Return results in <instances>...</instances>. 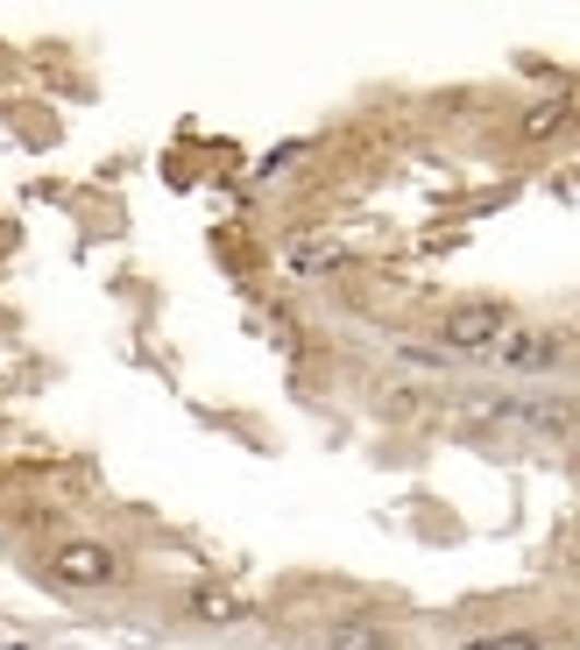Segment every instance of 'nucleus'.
Returning <instances> with one entry per match:
<instances>
[{
	"label": "nucleus",
	"instance_id": "f257e3e1",
	"mask_svg": "<svg viewBox=\"0 0 580 650\" xmlns=\"http://www.w3.org/2000/svg\"><path fill=\"white\" fill-rule=\"evenodd\" d=\"M502 332H510V311H502L496 297H467V305H446L439 346L446 354H496Z\"/></svg>",
	"mask_w": 580,
	"mask_h": 650
},
{
	"label": "nucleus",
	"instance_id": "f03ea898",
	"mask_svg": "<svg viewBox=\"0 0 580 650\" xmlns=\"http://www.w3.org/2000/svg\"><path fill=\"white\" fill-rule=\"evenodd\" d=\"M50 572L64 587H114V580H121V558H114L107 544H93V537H64L50 552Z\"/></svg>",
	"mask_w": 580,
	"mask_h": 650
},
{
	"label": "nucleus",
	"instance_id": "7ed1b4c3",
	"mask_svg": "<svg viewBox=\"0 0 580 650\" xmlns=\"http://www.w3.org/2000/svg\"><path fill=\"white\" fill-rule=\"evenodd\" d=\"M488 361H496V368H510V375H545V368H559V332H545V326H510Z\"/></svg>",
	"mask_w": 580,
	"mask_h": 650
},
{
	"label": "nucleus",
	"instance_id": "20e7f679",
	"mask_svg": "<svg viewBox=\"0 0 580 650\" xmlns=\"http://www.w3.org/2000/svg\"><path fill=\"white\" fill-rule=\"evenodd\" d=\"M488 417L502 425H524V432H573V403L567 397H517V403H488Z\"/></svg>",
	"mask_w": 580,
	"mask_h": 650
},
{
	"label": "nucleus",
	"instance_id": "39448f33",
	"mask_svg": "<svg viewBox=\"0 0 580 650\" xmlns=\"http://www.w3.org/2000/svg\"><path fill=\"white\" fill-rule=\"evenodd\" d=\"M396 637L382 623H368V615H347V623H333L325 629V650H390Z\"/></svg>",
	"mask_w": 580,
	"mask_h": 650
},
{
	"label": "nucleus",
	"instance_id": "423d86ee",
	"mask_svg": "<svg viewBox=\"0 0 580 650\" xmlns=\"http://www.w3.org/2000/svg\"><path fill=\"white\" fill-rule=\"evenodd\" d=\"M284 269H291V276H325V269H340V248H333V240H291V255H284Z\"/></svg>",
	"mask_w": 580,
	"mask_h": 650
},
{
	"label": "nucleus",
	"instance_id": "0eeeda50",
	"mask_svg": "<svg viewBox=\"0 0 580 650\" xmlns=\"http://www.w3.org/2000/svg\"><path fill=\"white\" fill-rule=\"evenodd\" d=\"M567 99H545V107H531L524 114V134H531V142H545V134H553V128H567Z\"/></svg>",
	"mask_w": 580,
	"mask_h": 650
},
{
	"label": "nucleus",
	"instance_id": "6e6552de",
	"mask_svg": "<svg viewBox=\"0 0 580 650\" xmlns=\"http://www.w3.org/2000/svg\"><path fill=\"white\" fill-rule=\"evenodd\" d=\"M460 650H545V637H538V629H502V637H474Z\"/></svg>",
	"mask_w": 580,
	"mask_h": 650
},
{
	"label": "nucleus",
	"instance_id": "1a4fd4ad",
	"mask_svg": "<svg viewBox=\"0 0 580 650\" xmlns=\"http://www.w3.org/2000/svg\"><path fill=\"white\" fill-rule=\"evenodd\" d=\"M191 615H199V623H234V601L205 587V594H191Z\"/></svg>",
	"mask_w": 580,
	"mask_h": 650
}]
</instances>
